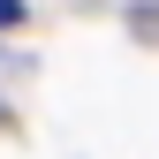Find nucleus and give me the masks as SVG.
I'll list each match as a JSON object with an SVG mask.
<instances>
[{
    "mask_svg": "<svg viewBox=\"0 0 159 159\" xmlns=\"http://www.w3.org/2000/svg\"><path fill=\"white\" fill-rule=\"evenodd\" d=\"M8 23H23V0H0V30Z\"/></svg>",
    "mask_w": 159,
    "mask_h": 159,
    "instance_id": "obj_1",
    "label": "nucleus"
}]
</instances>
